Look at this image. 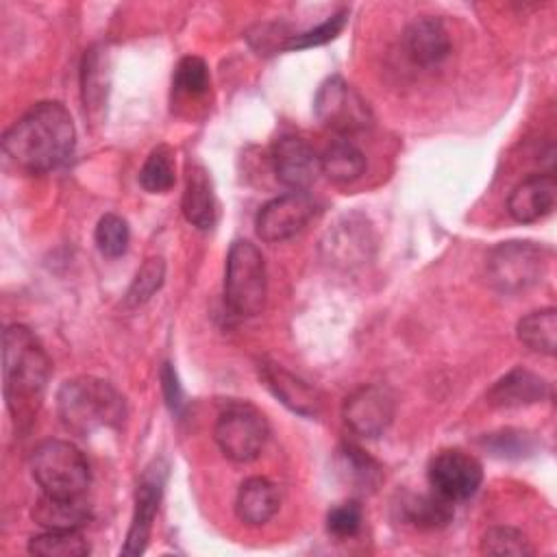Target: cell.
<instances>
[{
  "label": "cell",
  "instance_id": "cell-1",
  "mask_svg": "<svg viewBox=\"0 0 557 557\" xmlns=\"http://www.w3.org/2000/svg\"><path fill=\"white\" fill-rule=\"evenodd\" d=\"M76 128L70 111L54 100L30 107L4 135L2 150L9 161L28 174L61 168L74 152Z\"/></svg>",
  "mask_w": 557,
  "mask_h": 557
},
{
  "label": "cell",
  "instance_id": "cell-2",
  "mask_svg": "<svg viewBox=\"0 0 557 557\" xmlns=\"http://www.w3.org/2000/svg\"><path fill=\"white\" fill-rule=\"evenodd\" d=\"M50 357L37 335L24 324H9L2 333L4 400L15 424H30L50 379Z\"/></svg>",
  "mask_w": 557,
  "mask_h": 557
},
{
  "label": "cell",
  "instance_id": "cell-3",
  "mask_svg": "<svg viewBox=\"0 0 557 557\" xmlns=\"http://www.w3.org/2000/svg\"><path fill=\"white\" fill-rule=\"evenodd\" d=\"M57 409L63 426L83 437L100 429L117 426L126 413L122 394L98 376L67 379L59 387Z\"/></svg>",
  "mask_w": 557,
  "mask_h": 557
},
{
  "label": "cell",
  "instance_id": "cell-4",
  "mask_svg": "<svg viewBox=\"0 0 557 557\" xmlns=\"http://www.w3.org/2000/svg\"><path fill=\"white\" fill-rule=\"evenodd\" d=\"M268 272L259 248L246 239L231 244L224 268V302L237 315H257L265 307Z\"/></svg>",
  "mask_w": 557,
  "mask_h": 557
},
{
  "label": "cell",
  "instance_id": "cell-5",
  "mask_svg": "<svg viewBox=\"0 0 557 557\" xmlns=\"http://www.w3.org/2000/svg\"><path fill=\"white\" fill-rule=\"evenodd\" d=\"M30 474L52 496H83L91 481L85 455L65 440L41 442L30 455Z\"/></svg>",
  "mask_w": 557,
  "mask_h": 557
},
{
  "label": "cell",
  "instance_id": "cell-6",
  "mask_svg": "<svg viewBox=\"0 0 557 557\" xmlns=\"http://www.w3.org/2000/svg\"><path fill=\"white\" fill-rule=\"evenodd\" d=\"M550 250L535 242H503L487 257V274L494 287L507 294L537 285L548 268Z\"/></svg>",
  "mask_w": 557,
  "mask_h": 557
},
{
  "label": "cell",
  "instance_id": "cell-7",
  "mask_svg": "<svg viewBox=\"0 0 557 557\" xmlns=\"http://www.w3.org/2000/svg\"><path fill=\"white\" fill-rule=\"evenodd\" d=\"M313 113L324 128L337 135L363 133L374 120L366 98L342 76H331L318 87Z\"/></svg>",
  "mask_w": 557,
  "mask_h": 557
},
{
  "label": "cell",
  "instance_id": "cell-8",
  "mask_svg": "<svg viewBox=\"0 0 557 557\" xmlns=\"http://www.w3.org/2000/svg\"><path fill=\"white\" fill-rule=\"evenodd\" d=\"M268 422L259 409L246 403L228 405L215 422L213 437L224 457L235 463H248L259 457L268 442Z\"/></svg>",
  "mask_w": 557,
  "mask_h": 557
},
{
  "label": "cell",
  "instance_id": "cell-9",
  "mask_svg": "<svg viewBox=\"0 0 557 557\" xmlns=\"http://www.w3.org/2000/svg\"><path fill=\"white\" fill-rule=\"evenodd\" d=\"M426 476L435 494L457 503L476 494L483 481V466L461 448H444L431 457Z\"/></svg>",
  "mask_w": 557,
  "mask_h": 557
},
{
  "label": "cell",
  "instance_id": "cell-10",
  "mask_svg": "<svg viewBox=\"0 0 557 557\" xmlns=\"http://www.w3.org/2000/svg\"><path fill=\"white\" fill-rule=\"evenodd\" d=\"M396 403L383 385H361L346 396L342 405V418L346 426L359 437H381L394 420Z\"/></svg>",
  "mask_w": 557,
  "mask_h": 557
},
{
  "label": "cell",
  "instance_id": "cell-11",
  "mask_svg": "<svg viewBox=\"0 0 557 557\" xmlns=\"http://www.w3.org/2000/svg\"><path fill=\"white\" fill-rule=\"evenodd\" d=\"M315 215V202L307 191H289L265 202L255 220L257 235L268 244L292 239Z\"/></svg>",
  "mask_w": 557,
  "mask_h": 557
},
{
  "label": "cell",
  "instance_id": "cell-12",
  "mask_svg": "<svg viewBox=\"0 0 557 557\" xmlns=\"http://www.w3.org/2000/svg\"><path fill=\"white\" fill-rule=\"evenodd\" d=\"M165 479H168V466L163 459H154L144 472L141 479L137 483V492H135V509H133V518H131V527L126 533V542L122 546V555H141L146 550L150 531H152V522L163 496V487H165Z\"/></svg>",
  "mask_w": 557,
  "mask_h": 557
},
{
  "label": "cell",
  "instance_id": "cell-13",
  "mask_svg": "<svg viewBox=\"0 0 557 557\" xmlns=\"http://www.w3.org/2000/svg\"><path fill=\"white\" fill-rule=\"evenodd\" d=\"M270 159L276 178L292 191H307L320 174V154L296 135L278 137Z\"/></svg>",
  "mask_w": 557,
  "mask_h": 557
},
{
  "label": "cell",
  "instance_id": "cell-14",
  "mask_svg": "<svg viewBox=\"0 0 557 557\" xmlns=\"http://www.w3.org/2000/svg\"><path fill=\"white\" fill-rule=\"evenodd\" d=\"M555 202H557L555 176L531 174L511 189L507 198V213L520 224H531L550 215L555 209Z\"/></svg>",
  "mask_w": 557,
  "mask_h": 557
},
{
  "label": "cell",
  "instance_id": "cell-15",
  "mask_svg": "<svg viewBox=\"0 0 557 557\" xmlns=\"http://www.w3.org/2000/svg\"><path fill=\"white\" fill-rule=\"evenodd\" d=\"M259 376L268 385V389L292 411L313 418L322 409L320 392L309 385L305 379L292 374L281 363L274 361H259Z\"/></svg>",
  "mask_w": 557,
  "mask_h": 557
},
{
  "label": "cell",
  "instance_id": "cell-16",
  "mask_svg": "<svg viewBox=\"0 0 557 557\" xmlns=\"http://www.w3.org/2000/svg\"><path fill=\"white\" fill-rule=\"evenodd\" d=\"M548 383L524 368H513L505 376H500L487 392V405L494 409H520L548 398Z\"/></svg>",
  "mask_w": 557,
  "mask_h": 557
},
{
  "label": "cell",
  "instance_id": "cell-17",
  "mask_svg": "<svg viewBox=\"0 0 557 557\" xmlns=\"http://www.w3.org/2000/svg\"><path fill=\"white\" fill-rule=\"evenodd\" d=\"M407 57L418 65H435L450 52V37L446 26L435 17L413 20L403 35Z\"/></svg>",
  "mask_w": 557,
  "mask_h": 557
},
{
  "label": "cell",
  "instance_id": "cell-18",
  "mask_svg": "<svg viewBox=\"0 0 557 557\" xmlns=\"http://www.w3.org/2000/svg\"><path fill=\"white\" fill-rule=\"evenodd\" d=\"M183 215L189 224L200 231H207L218 220V205L213 196V185L209 172L200 163L187 165V181L183 191Z\"/></svg>",
  "mask_w": 557,
  "mask_h": 557
},
{
  "label": "cell",
  "instance_id": "cell-19",
  "mask_svg": "<svg viewBox=\"0 0 557 557\" xmlns=\"http://www.w3.org/2000/svg\"><path fill=\"white\" fill-rule=\"evenodd\" d=\"M33 520L50 531L81 529L91 520V509L83 496H52L41 494L30 511Z\"/></svg>",
  "mask_w": 557,
  "mask_h": 557
},
{
  "label": "cell",
  "instance_id": "cell-20",
  "mask_svg": "<svg viewBox=\"0 0 557 557\" xmlns=\"http://www.w3.org/2000/svg\"><path fill=\"white\" fill-rule=\"evenodd\" d=\"M278 490L272 481L263 476L246 479L235 496V513L242 522L259 527L272 520L278 511Z\"/></svg>",
  "mask_w": 557,
  "mask_h": 557
},
{
  "label": "cell",
  "instance_id": "cell-21",
  "mask_svg": "<svg viewBox=\"0 0 557 557\" xmlns=\"http://www.w3.org/2000/svg\"><path fill=\"white\" fill-rule=\"evenodd\" d=\"M366 170L363 152L350 144L348 139H337L320 154V172L326 174L329 181L348 185L357 181Z\"/></svg>",
  "mask_w": 557,
  "mask_h": 557
},
{
  "label": "cell",
  "instance_id": "cell-22",
  "mask_svg": "<svg viewBox=\"0 0 557 557\" xmlns=\"http://www.w3.org/2000/svg\"><path fill=\"white\" fill-rule=\"evenodd\" d=\"M516 335L520 344H524L529 350L553 357L557 346V311L553 307H546L527 313L524 318H520Z\"/></svg>",
  "mask_w": 557,
  "mask_h": 557
},
{
  "label": "cell",
  "instance_id": "cell-23",
  "mask_svg": "<svg viewBox=\"0 0 557 557\" xmlns=\"http://www.w3.org/2000/svg\"><path fill=\"white\" fill-rule=\"evenodd\" d=\"M403 518L416 527V529H442L446 527L455 511H453V503L446 500L440 494H413L407 500H403Z\"/></svg>",
  "mask_w": 557,
  "mask_h": 557
},
{
  "label": "cell",
  "instance_id": "cell-24",
  "mask_svg": "<svg viewBox=\"0 0 557 557\" xmlns=\"http://www.w3.org/2000/svg\"><path fill=\"white\" fill-rule=\"evenodd\" d=\"M28 553L39 557H85L89 553V542L78 529H46V533L30 537Z\"/></svg>",
  "mask_w": 557,
  "mask_h": 557
},
{
  "label": "cell",
  "instance_id": "cell-25",
  "mask_svg": "<svg viewBox=\"0 0 557 557\" xmlns=\"http://www.w3.org/2000/svg\"><path fill=\"white\" fill-rule=\"evenodd\" d=\"M109 72H107V54L102 48L94 46L87 50L83 59V102L89 113L96 109H102L107 102V85H109Z\"/></svg>",
  "mask_w": 557,
  "mask_h": 557
},
{
  "label": "cell",
  "instance_id": "cell-26",
  "mask_svg": "<svg viewBox=\"0 0 557 557\" xmlns=\"http://www.w3.org/2000/svg\"><path fill=\"white\" fill-rule=\"evenodd\" d=\"M337 453H339V470L344 472L346 481L355 483L359 490H374L381 483L383 479L381 466L370 455H366L359 446L344 444Z\"/></svg>",
  "mask_w": 557,
  "mask_h": 557
},
{
  "label": "cell",
  "instance_id": "cell-27",
  "mask_svg": "<svg viewBox=\"0 0 557 557\" xmlns=\"http://www.w3.org/2000/svg\"><path fill=\"white\" fill-rule=\"evenodd\" d=\"M174 154L168 146H157L139 170V185L150 194H165L174 187Z\"/></svg>",
  "mask_w": 557,
  "mask_h": 557
},
{
  "label": "cell",
  "instance_id": "cell-28",
  "mask_svg": "<svg viewBox=\"0 0 557 557\" xmlns=\"http://www.w3.org/2000/svg\"><path fill=\"white\" fill-rule=\"evenodd\" d=\"M172 89L176 96L200 98L209 91V67L200 57H183L172 76Z\"/></svg>",
  "mask_w": 557,
  "mask_h": 557
},
{
  "label": "cell",
  "instance_id": "cell-29",
  "mask_svg": "<svg viewBox=\"0 0 557 557\" xmlns=\"http://www.w3.org/2000/svg\"><path fill=\"white\" fill-rule=\"evenodd\" d=\"M94 239H96L98 250L104 257H122L126 252L128 239H131L126 220L117 213H104L96 224Z\"/></svg>",
  "mask_w": 557,
  "mask_h": 557
},
{
  "label": "cell",
  "instance_id": "cell-30",
  "mask_svg": "<svg viewBox=\"0 0 557 557\" xmlns=\"http://www.w3.org/2000/svg\"><path fill=\"white\" fill-rule=\"evenodd\" d=\"M165 278V263L161 257H150L144 261V265L137 270L128 292H126V305L128 307H139L144 302H148L154 292H159V287L163 285Z\"/></svg>",
  "mask_w": 557,
  "mask_h": 557
},
{
  "label": "cell",
  "instance_id": "cell-31",
  "mask_svg": "<svg viewBox=\"0 0 557 557\" xmlns=\"http://www.w3.org/2000/svg\"><path fill=\"white\" fill-rule=\"evenodd\" d=\"M481 553L485 555H516L524 557L533 553L527 535L513 527H494L481 537Z\"/></svg>",
  "mask_w": 557,
  "mask_h": 557
},
{
  "label": "cell",
  "instance_id": "cell-32",
  "mask_svg": "<svg viewBox=\"0 0 557 557\" xmlns=\"http://www.w3.org/2000/svg\"><path fill=\"white\" fill-rule=\"evenodd\" d=\"M346 17H348V11H339V13H333L331 17H326L322 24H318L315 28H309L305 33H298V35H292L285 44V50H302V48H313V46H322L331 39H335L344 24H346Z\"/></svg>",
  "mask_w": 557,
  "mask_h": 557
},
{
  "label": "cell",
  "instance_id": "cell-33",
  "mask_svg": "<svg viewBox=\"0 0 557 557\" xmlns=\"http://www.w3.org/2000/svg\"><path fill=\"white\" fill-rule=\"evenodd\" d=\"M363 522V509L357 500H344L329 509L326 513V531L333 537H352L359 533Z\"/></svg>",
  "mask_w": 557,
  "mask_h": 557
},
{
  "label": "cell",
  "instance_id": "cell-34",
  "mask_svg": "<svg viewBox=\"0 0 557 557\" xmlns=\"http://www.w3.org/2000/svg\"><path fill=\"white\" fill-rule=\"evenodd\" d=\"M529 437L520 431H500V433H492L483 440V444L500 457H522L527 450H531V446L527 444Z\"/></svg>",
  "mask_w": 557,
  "mask_h": 557
},
{
  "label": "cell",
  "instance_id": "cell-35",
  "mask_svg": "<svg viewBox=\"0 0 557 557\" xmlns=\"http://www.w3.org/2000/svg\"><path fill=\"white\" fill-rule=\"evenodd\" d=\"M161 387H163V396H165L168 407L174 413H178L185 405V394H183L178 376H176V372L170 363H163V368H161Z\"/></svg>",
  "mask_w": 557,
  "mask_h": 557
}]
</instances>
